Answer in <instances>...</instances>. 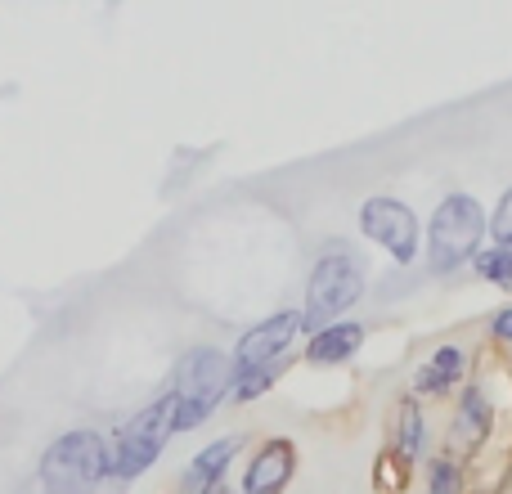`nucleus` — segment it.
Listing matches in <instances>:
<instances>
[{
  "mask_svg": "<svg viewBox=\"0 0 512 494\" xmlns=\"http://www.w3.org/2000/svg\"><path fill=\"white\" fill-rule=\"evenodd\" d=\"M234 387L230 355L216 346H198L176 364V382H171V432H194L212 418V409L225 400V391Z\"/></svg>",
  "mask_w": 512,
  "mask_h": 494,
  "instance_id": "nucleus-1",
  "label": "nucleus"
},
{
  "mask_svg": "<svg viewBox=\"0 0 512 494\" xmlns=\"http://www.w3.org/2000/svg\"><path fill=\"white\" fill-rule=\"evenodd\" d=\"M36 477L45 494H95L108 477V441L90 427L63 432L59 441L45 445Z\"/></svg>",
  "mask_w": 512,
  "mask_h": 494,
  "instance_id": "nucleus-2",
  "label": "nucleus"
},
{
  "mask_svg": "<svg viewBox=\"0 0 512 494\" xmlns=\"http://www.w3.org/2000/svg\"><path fill=\"white\" fill-rule=\"evenodd\" d=\"M364 292V261L351 252V247H328L315 261L306 283V310L301 315V328H319L324 319H342V310H351Z\"/></svg>",
  "mask_w": 512,
  "mask_h": 494,
  "instance_id": "nucleus-3",
  "label": "nucleus"
},
{
  "mask_svg": "<svg viewBox=\"0 0 512 494\" xmlns=\"http://www.w3.org/2000/svg\"><path fill=\"white\" fill-rule=\"evenodd\" d=\"M486 234V212L472 194H450L432 216L427 230V265L432 274H454L463 261H472Z\"/></svg>",
  "mask_w": 512,
  "mask_h": 494,
  "instance_id": "nucleus-4",
  "label": "nucleus"
},
{
  "mask_svg": "<svg viewBox=\"0 0 512 494\" xmlns=\"http://www.w3.org/2000/svg\"><path fill=\"white\" fill-rule=\"evenodd\" d=\"M171 400H153L135 418H126V427L117 432V441L108 445V477L113 481H135L158 463L162 445L171 441Z\"/></svg>",
  "mask_w": 512,
  "mask_h": 494,
  "instance_id": "nucleus-5",
  "label": "nucleus"
},
{
  "mask_svg": "<svg viewBox=\"0 0 512 494\" xmlns=\"http://www.w3.org/2000/svg\"><path fill=\"white\" fill-rule=\"evenodd\" d=\"M360 230L364 239H373L396 265H414L418 247H423V230H418L414 207H405L400 198H369L360 207Z\"/></svg>",
  "mask_w": 512,
  "mask_h": 494,
  "instance_id": "nucleus-6",
  "label": "nucleus"
},
{
  "mask_svg": "<svg viewBox=\"0 0 512 494\" xmlns=\"http://www.w3.org/2000/svg\"><path fill=\"white\" fill-rule=\"evenodd\" d=\"M297 333H301L297 310H274V315H265L261 324H252L230 355L234 378H243V373H252V369H265V364H279L283 355H288V346L297 342Z\"/></svg>",
  "mask_w": 512,
  "mask_h": 494,
  "instance_id": "nucleus-7",
  "label": "nucleus"
},
{
  "mask_svg": "<svg viewBox=\"0 0 512 494\" xmlns=\"http://www.w3.org/2000/svg\"><path fill=\"white\" fill-rule=\"evenodd\" d=\"M297 472V450L292 441H270L243 472V494H283Z\"/></svg>",
  "mask_w": 512,
  "mask_h": 494,
  "instance_id": "nucleus-8",
  "label": "nucleus"
},
{
  "mask_svg": "<svg viewBox=\"0 0 512 494\" xmlns=\"http://www.w3.org/2000/svg\"><path fill=\"white\" fill-rule=\"evenodd\" d=\"M234 450H239V436H221V441L207 445V450L185 468V477H180V494H216L221 490Z\"/></svg>",
  "mask_w": 512,
  "mask_h": 494,
  "instance_id": "nucleus-9",
  "label": "nucleus"
},
{
  "mask_svg": "<svg viewBox=\"0 0 512 494\" xmlns=\"http://www.w3.org/2000/svg\"><path fill=\"white\" fill-rule=\"evenodd\" d=\"M360 346H364V328L355 324V319H337V324L319 328V333L310 337L306 360L310 364H342V360H351Z\"/></svg>",
  "mask_w": 512,
  "mask_h": 494,
  "instance_id": "nucleus-10",
  "label": "nucleus"
},
{
  "mask_svg": "<svg viewBox=\"0 0 512 494\" xmlns=\"http://www.w3.org/2000/svg\"><path fill=\"white\" fill-rule=\"evenodd\" d=\"M463 369H468V355H463V346H441V351H436L432 360L418 369L414 387L423 391V396H445V391H450L454 382L463 378Z\"/></svg>",
  "mask_w": 512,
  "mask_h": 494,
  "instance_id": "nucleus-11",
  "label": "nucleus"
},
{
  "mask_svg": "<svg viewBox=\"0 0 512 494\" xmlns=\"http://www.w3.org/2000/svg\"><path fill=\"white\" fill-rule=\"evenodd\" d=\"M490 432V400L481 387H468L459 400V418H454V436H459L463 445H481Z\"/></svg>",
  "mask_w": 512,
  "mask_h": 494,
  "instance_id": "nucleus-12",
  "label": "nucleus"
},
{
  "mask_svg": "<svg viewBox=\"0 0 512 494\" xmlns=\"http://www.w3.org/2000/svg\"><path fill=\"white\" fill-rule=\"evenodd\" d=\"M396 454L405 463H414L423 454V414L418 405H400V427H396Z\"/></svg>",
  "mask_w": 512,
  "mask_h": 494,
  "instance_id": "nucleus-13",
  "label": "nucleus"
},
{
  "mask_svg": "<svg viewBox=\"0 0 512 494\" xmlns=\"http://www.w3.org/2000/svg\"><path fill=\"white\" fill-rule=\"evenodd\" d=\"M472 265H477L481 279L490 283H512V247H477V256H472Z\"/></svg>",
  "mask_w": 512,
  "mask_h": 494,
  "instance_id": "nucleus-14",
  "label": "nucleus"
},
{
  "mask_svg": "<svg viewBox=\"0 0 512 494\" xmlns=\"http://www.w3.org/2000/svg\"><path fill=\"white\" fill-rule=\"evenodd\" d=\"M427 494H463V468L450 459H436L427 468Z\"/></svg>",
  "mask_w": 512,
  "mask_h": 494,
  "instance_id": "nucleus-15",
  "label": "nucleus"
},
{
  "mask_svg": "<svg viewBox=\"0 0 512 494\" xmlns=\"http://www.w3.org/2000/svg\"><path fill=\"white\" fill-rule=\"evenodd\" d=\"M490 239H495V247H512V189L499 198L495 216H490Z\"/></svg>",
  "mask_w": 512,
  "mask_h": 494,
  "instance_id": "nucleus-16",
  "label": "nucleus"
},
{
  "mask_svg": "<svg viewBox=\"0 0 512 494\" xmlns=\"http://www.w3.org/2000/svg\"><path fill=\"white\" fill-rule=\"evenodd\" d=\"M490 333L499 337V342H512V306H504L495 315V324H490Z\"/></svg>",
  "mask_w": 512,
  "mask_h": 494,
  "instance_id": "nucleus-17",
  "label": "nucleus"
}]
</instances>
